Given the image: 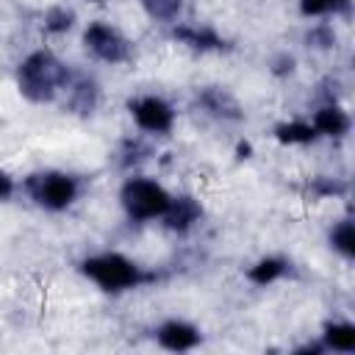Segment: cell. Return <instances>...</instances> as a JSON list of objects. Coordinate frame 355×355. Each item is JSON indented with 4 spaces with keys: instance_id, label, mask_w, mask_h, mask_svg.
<instances>
[{
    "instance_id": "1",
    "label": "cell",
    "mask_w": 355,
    "mask_h": 355,
    "mask_svg": "<svg viewBox=\"0 0 355 355\" xmlns=\"http://www.w3.org/2000/svg\"><path fill=\"white\" fill-rule=\"evenodd\" d=\"M67 83L69 69L50 50L31 53L17 69V86L31 103H50L61 89H67Z\"/></svg>"
},
{
    "instance_id": "2",
    "label": "cell",
    "mask_w": 355,
    "mask_h": 355,
    "mask_svg": "<svg viewBox=\"0 0 355 355\" xmlns=\"http://www.w3.org/2000/svg\"><path fill=\"white\" fill-rule=\"evenodd\" d=\"M80 272L97 283L103 291H125V288H136L141 283L155 280L153 272H144L136 261L119 255V252H103V255H92L80 263Z\"/></svg>"
},
{
    "instance_id": "3",
    "label": "cell",
    "mask_w": 355,
    "mask_h": 355,
    "mask_svg": "<svg viewBox=\"0 0 355 355\" xmlns=\"http://www.w3.org/2000/svg\"><path fill=\"white\" fill-rule=\"evenodd\" d=\"M119 200H122V208L130 219L136 222H144V219H155V216H164V211L169 208V191L155 183V180H147V178H130L125 180L122 191H119Z\"/></svg>"
},
{
    "instance_id": "4",
    "label": "cell",
    "mask_w": 355,
    "mask_h": 355,
    "mask_svg": "<svg viewBox=\"0 0 355 355\" xmlns=\"http://www.w3.org/2000/svg\"><path fill=\"white\" fill-rule=\"evenodd\" d=\"M25 189L47 211H64L78 200V180L67 172H36L25 180Z\"/></svg>"
},
{
    "instance_id": "5",
    "label": "cell",
    "mask_w": 355,
    "mask_h": 355,
    "mask_svg": "<svg viewBox=\"0 0 355 355\" xmlns=\"http://www.w3.org/2000/svg\"><path fill=\"white\" fill-rule=\"evenodd\" d=\"M86 47L105 64H122L130 58V42L111 25L105 22H92L83 33Z\"/></svg>"
},
{
    "instance_id": "6",
    "label": "cell",
    "mask_w": 355,
    "mask_h": 355,
    "mask_svg": "<svg viewBox=\"0 0 355 355\" xmlns=\"http://www.w3.org/2000/svg\"><path fill=\"white\" fill-rule=\"evenodd\" d=\"M136 125L147 133H169L175 125V111L164 97L147 94V97H136L128 103Z\"/></svg>"
},
{
    "instance_id": "7",
    "label": "cell",
    "mask_w": 355,
    "mask_h": 355,
    "mask_svg": "<svg viewBox=\"0 0 355 355\" xmlns=\"http://www.w3.org/2000/svg\"><path fill=\"white\" fill-rule=\"evenodd\" d=\"M155 338L169 352H186L200 344V330L183 319H169L155 330Z\"/></svg>"
},
{
    "instance_id": "8",
    "label": "cell",
    "mask_w": 355,
    "mask_h": 355,
    "mask_svg": "<svg viewBox=\"0 0 355 355\" xmlns=\"http://www.w3.org/2000/svg\"><path fill=\"white\" fill-rule=\"evenodd\" d=\"M197 103H200L211 116H219V119L236 122V119L244 116L239 100H236L227 89H222V86H205V89H200V92H197Z\"/></svg>"
},
{
    "instance_id": "9",
    "label": "cell",
    "mask_w": 355,
    "mask_h": 355,
    "mask_svg": "<svg viewBox=\"0 0 355 355\" xmlns=\"http://www.w3.org/2000/svg\"><path fill=\"white\" fill-rule=\"evenodd\" d=\"M200 216H202L200 202H197L194 197L183 194V197H172V200H169V208L164 211L161 219H164V225H166L169 230L186 233V230H191V227L200 222Z\"/></svg>"
},
{
    "instance_id": "10",
    "label": "cell",
    "mask_w": 355,
    "mask_h": 355,
    "mask_svg": "<svg viewBox=\"0 0 355 355\" xmlns=\"http://www.w3.org/2000/svg\"><path fill=\"white\" fill-rule=\"evenodd\" d=\"M172 36L191 50H225L227 47V42L208 25H178Z\"/></svg>"
},
{
    "instance_id": "11",
    "label": "cell",
    "mask_w": 355,
    "mask_h": 355,
    "mask_svg": "<svg viewBox=\"0 0 355 355\" xmlns=\"http://www.w3.org/2000/svg\"><path fill=\"white\" fill-rule=\"evenodd\" d=\"M313 130L319 133V136H330V139H341V136H347V130H349V116H347V111L341 108V105H324V108H319L316 114H313Z\"/></svg>"
},
{
    "instance_id": "12",
    "label": "cell",
    "mask_w": 355,
    "mask_h": 355,
    "mask_svg": "<svg viewBox=\"0 0 355 355\" xmlns=\"http://www.w3.org/2000/svg\"><path fill=\"white\" fill-rule=\"evenodd\" d=\"M67 89H69V108H72V111H78V114H92V111L97 108L100 92H97V83H94L92 78H86V75H80V78H75V80L69 78Z\"/></svg>"
},
{
    "instance_id": "13",
    "label": "cell",
    "mask_w": 355,
    "mask_h": 355,
    "mask_svg": "<svg viewBox=\"0 0 355 355\" xmlns=\"http://www.w3.org/2000/svg\"><path fill=\"white\" fill-rule=\"evenodd\" d=\"M322 344H324V349L352 352L355 349V327L349 322H327L322 330Z\"/></svg>"
},
{
    "instance_id": "14",
    "label": "cell",
    "mask_w": 355,
    "mask_h": 355,
    "mask_svg": "<svg viewBox=\"0 0 355 355\" xmlns=\"http://www.w3.org/2000/svg\"><path fill=\"white\" fill-rule=\"evenodd\" d=\"M286 272H288V261L286 258H277V255H269V258H261L258 263H252L250 272H247V277L255 286H269V283L280 280Z\"/></svg>"
},
{
    "instance_id": "15",
    "label": "cell",
    "mask_w": 355,
    "mask_h": 355,
    "mask_svg": "<svg viewBox=\"0 0 355 355\" xmlns=\"http://www.w3.org/2000/svg\"><path fill=\"white\" fill-rule=\"evenodd\" d=\"M275 136L280 144H311L319 133L313 130L311 122H302V119H294V122H283L275 128Z\"/></svg>"
},
{
    "instance_id": "16",
    "label": "cell",
    "mask_w": 355,
    "mask_h": 355,
    "mask_svg": "<svg viewBox=\"0 0 355 355\" xmlns=\"http://www.w3.org/2000/svg\"><path fill=\"white\" fill-rule=\"evenodd\" d=\"M330 244L336 252H341L344 258H355V227L349 219L338 222L333 230H330Z\"/></svg>"
},
{
    "instance_id": "17",
    "label": "cell",
    "mask_w": 355,
    "mask_h": 355,
    "mask_svg": "<svg viewBox=\"0 0 355 355\" xmlns=\"http://www.w3.org/2000/svg\"><path fill=\"white\" fill-rule=\"evenodd\" d=\"M72 22H75V14L64 6H53L44 14V31L47 33H67L72 28Z\"/></svg>"
},
{
    "instance_id": "18",
    "label": "cell",
    "mask_w": 355,
    "mask_h": 355,
    "mask_svg": "<svg viewBox=\"0 0 355 355\" xmlns=\"http://www.w3.org/2000/svg\"><path fill=\"white\" fill-rule=\"evenodd\" d=\"M144 11L153 17V19H161V22H172L178 14H180V0H141Z\"/></svg>"
},
{
    "instance_id": "19",
    "label": "cell",
    "mask_w": 355,
    "mask_h": 355,
    "mask_svg": "<svg viewBox=\"0 0 355 355\" xmlns=\"http://www.w3.org/2000/svg\"><path fill=\"white\" fill-rule=\"evenodd\" d=\"M352 0H300V11L305 17H324V14H336L344 11Z\"/></svg>"
},
{
    "instance_id": "20",
    "label": "cell",
    "mask_w": 355,
    "mask_h": 355,
    "mask_svg": "<svg viewBox=\"0 0 355 355\" xmlns=\"http://www.w3.org/2000/svg\"><path fill=\"white\" fill-rule=\"evenodd\" d=\"M344 191H347V183L338 178H316L311 183V194H316V197H338Z\"/></svg>"
},
{
    "instance_id": "21",
    "label": "cell",
    "mask_w": 355,
    "mask_h": 355,
    "mask_svg": "<svg viewBox=\"0 0 355 355\" xmlns=\"http://www.w3.org/2000/svg\"><path fill=\"white\" fill-rule=\"evenodd\" d=\"M122 158H119V164L122 166H130V164H139V161H144L147 155H150V150L141 144V141H125V147H122V153H119Z\"/></svg>"
},
{
    "instance_id": "22",
    "label": "cell",
    "mask_w": 355,
    "mask_h": 355,
    "mask_svg": "<svg viewBox=\"0 0 355 355\" xmlns=\"http://www.w3.org/2000/svg\"><path fill=\"white\" fill-rule=\"evenodd\" d=\"M305 39H308V44H313V47H319V50H327V47H333V44H336V33H333L327 25L313 28Z\"/></svg>"
},
{
    "instance_id": "23",
    "label": "cell",
    "mask_w": 355,
    "mask_h": 355,
    "mask_svg": "<svg viewBox=\"0 0 355 355\" xmlns=\"http://www.w3.org/2000/svg\"><path fill=\"white\" fill-rule=\"evenodd\" d=\"M294 64H297V61H294V55L283 53V55H277V58L272 61V72H275V75H280V78H283V75H291V72H294Z\"/></svg>"
},
{
    "instance_id": "24",
    "label": "cell",
    "mask_w": 355,
    "mask_h": 355,
    "mask_svg": "<svg viewBox=\"0 0 355 355\" xmlns=\"http://www.w3.org/2000/svg\"><path fill=\"white\" fill-rule=\"evenodd\" d=\"M14 194V180L0 169V200H8Z\"/></svg>"
},
{
    "instance_id": "25",
    "label": "cell",
    "mask_w": 355,
    "mask_h": 355,
    "mask_svg": "<svg viewBox=\"0 0 355 355\" xmlns=\"http://www.w3.org/2000/svg\"><path fill=\"white\" fill-rule=\"evenodd\" d=\"M236 153H239V158H250V153H252V147H250V144H247V141H241V144H239V150H236Z\"/></svg>"
},
{
    "instance_id": "26",
    "label": "cell",
    "mask_w": 355,
    "mask_h": 355,
    "mask_svg": "<svg viewBox=\"0 0 355 355\" xmlns=\"http://www.w3.org/2000/svg\"><path fill=\"white\" fill-rule=\"evenodd\" d=\"M97 3H103V0H97Z\"/></svg>"
}]
</instances>
